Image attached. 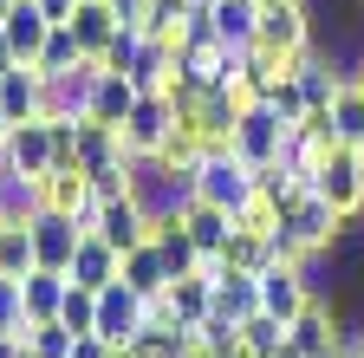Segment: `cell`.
Masks as SVG:
<instances>
[{
  "label": "cell",
  "mask_w": 364,
  "mask_h": 358,
  "mask_svg": "<svg viewBox=\"0 0 364 358\" xmlns=\"http://www.w3.org/2000/svg\"><path fill=\"white\" fill-rule=\"evenodd\" d=\"M254 189H260V176H254L235 150H208V157L196 163V202H208V209L241 215V209L254 202Z\"/></svg>",
  "instance_id": "1"
},
{
  "label": "cell",
  "mask_w": 364,
  "mask_h": 358,
  "mask_svg": "<svg viewBox=\"0 0 364 358\" xmlns=\"http://www.w3.org/2000/svg\"><path fill=\"white\" fill-rule=\"evenodd\" d=\"M176 130H182L176 98H169V92H144V98H136V111L124 117L117 137H124V157H163Z\"/></svg>",
  "instance_id": "2"
},
{
  "label": "cell",
  "mask_w": 364,
  "mask_h": 358,
  "mask_svg": "<svg viewBox=\"0 0 364 358\" xmlns=\"http://www.w3.org/2000/svg\"><path fill=\"white\" fill-rule=\"evenodd\" d=\"M287 130H293V124L273 117V105H267V98H260V105H241V111H235V130H228V150H235L247 169H267V163H280Z\"/></svg>",
  "instance_id": "3"
},
{
  "label": "cell",
  "mask_w": 364,
  "mask_h": 358,
  "mask_svg": "<svg viewBox=\"0 0 364 358\" xmlns=\"http://www.w3.org/2000/svg\"><path fill=\"white\" fill-rule=\"evenodd\" d=\"M345 228H351V221H338V215H332V202H318V196H299V202L280 215V235H287L306 260H312V254H332Z\"/></svg>",
  "instance_id": "4"
},
{
  "label": "cell",
  "mask_w": 364,
  "mask_h": 358,
  "mask_svg": "<svg viewBox=\"0 0 364 358\" xmlns=\"http://www.w3.org/2000/svg\"><path fill=\"white\" fill-rule=\"evenodd\" d=\"M312 26H318V20H312V0H260V46L299 59V53L318 46Z\"/></svg>",
  "instance_id": "5"
},
{
  "label": "cell",
  "mask_w": 364,
  "mask_h": 358,
  "mask_svg": "<svg viewBox=\"0 0 364 358\" xmlns=\"http://www.w3.org/2000/svg\"><path fill=\"white\" fill-rule=\"evenodd\" d=\"M312 196L332 202L338 221H358V215H364V163H358V150H332L326 163H318Z\"/></svg>",
  "instance_id": "6"
},
{
  "label": "cell",
  "mask_w": 364,
  "mask_h": 358,
  "mask_svg": "<svg viewBox=\"0 0 364 358\" xmlns=\"http://www.w3.org/2000/svg\"><path fill=\"white\" fill-rule=\"evenodd\" d=\"M254 280H260V312H267V320H280V326H293L299 312L318 300L312 280H306V267H287V260H273L267 274H254Z\"/></svg>",
  "instance_id": "7"
},
{
  "label": "cell",
  "mask_w": 364,
  "mask_h": 358,
  "mask_svg": "<svg viewBox=\"0 0 364 358\" xmlns=\"http://www.w3.org/2000/svg\"><path fill=\"white\" fill-rule=\"evenodd\" d=\"M150 228H156V221H150V209L136 202V196H111L98 209V228H91V235H98L105 248H117V260H124V254H136V248L150 241Z\"/></svg>",
  "instance_id": "8"
},
{
  "label": "cell",
  "mask_w": 364,
  "mask_h": 358,
  "mask_svg": "<svg viewBox=\"0 0 364 358\" xmlns=\"http://www.w3.org/2000/svg\"><path fill=\"white\" fill-rule=\"evenodd\" d=\"M98 339L105 345H136V339H144V300H136L124 280H111L105 293H98Z\"/></svg>",
  "instance_id": "9"
},
{
  "label": "cell",
  "mask_w": 364,
  "mask_h": 358,
  "mask_svg": "<svg viewBox=\"0 0 364 358\" xmlns=\"http://www.w3.org/2000/svg\"><path fill=\"white\" fill-rule=\"evenodd\" d=\"M26 228H33V254H39V267L65 274V267H72V254H78V241H85V228H78L72 215H59V209H39Z\"/></svg>",
  "instance_id": "10"
},
{
  "label": "cell",
  "mask_w": 364,
  "mask_h": 358,
  "mask_svg": "<svg viewBox=\"0 0 364 358\" xmlns=\"http://www.w3.org/2000/svg\"><path fill=\"white\" fill-rule=\"evenodd\" d=\"M7 163L20 169V176H39V183H46V176H53V124H46V117H33V124H14L7 130Z\"/></svg>",
  "instance_id": "11"
},
{
  "label": "cell",
  "mask_w": 364,
  "mask_h": 358,
  "mask_svg": "<svg viewBox=\"0 0 364 358\" xmlns=\"http://www.w3.org/2000/svg\"><path fill=\"white\" fill-rule=\"evenodd\" d=\"M117 274H124V260H117V248H105L98 235H85V241H78V254H72V267H65V280H72V287H85V293H105Z\"/></svg>",
  "instance_id": "12"
},
{
  "label": "cell",
  "mask_w": 364,
  "mask_h": 358,
  "mask_svg": "<svg viewBox=\"0 0 364 358\" xmlns=\"http://www.w3.org/2000/svg\"><path fill=\"white\" fill-rule=\"evenodd\" d=\"M208 20H215V39H221V46H235V53L260 46V0H215Z\"/></svg>",
  "instance_id": "13"
},
{
  "label": "cell",
  "mask_w": 364,
  "mask_h": 358,
  "mask_svg": "<svg viewBox=\"0 0 364 358\" xmlns=\"http://www.w3.org/2000/svg\"><path fill=\"white\" fill-rule=\"evenodd\" d=\"M117 280H124V287H130L136 300H163L176 274H169V260H163V248H156V241H144L136 254H124V274H117Z\"/></svg>",
  "instance_id": "14"
},
{
  "label": "cell",
  "mask_w": 364,
  "mask_h": 358,
  "mask_svg": "<svg viewBox=\"0 0 364 358\" xmlns=\"http://www.w3.org/2000/svg\"><path fill=\"white\" fill-rule=\"evenodd\" d=\"M0 33H7L14 59H20V65H33V59H39V46H46V33H53V20L39 14V0H14V14L0 20Z\"/></svg>",
  "instance_id": "15"
},
{
  "label": "cell",
  "mask_w": 364,
  "mask_h": 358,
  "mask_svg": "<svg viewBox=\"0 0 364 358\" xmlns=\"http://www.w3.org/2000/svg\"><path fill=\"white\" fill-rule=\"evenodd\" d=\"M39 98H46V78L33 65L0 72V111H7V124H33L39 117Z\"/></svg>",
  "instance_id": "16"
},
{
  "label": "cell",
  "mask_w": 364,
  "mask_h": 358,
  "mask_svg": "<svg viewBox=\"0 0 364 358\" xmlns=\"http://www.w3.org/2000/svg\"><path fill=\"white\" fill-rule=\"evenodd\" d=\"M65 293H72V280H65V274H53V267H33V274L20 280V300H26V320H33V326L59 320Z\"/></svg>",
  "instance_id": "17"
},
{
  "label": "cell",
  "mask_w": 364,
  "mask_h": 358,
  "mask_svg": "<svg viewBox=\"0 0 364 358\" xmlns=\"http://www.w3.org/2000/svg\"><path fill=\"white\" fill-rule=\"evenodd\" d=\"M176 65H182L176 39H144V53H136V65H130V85H136V92H169Z\"/></svg>",
  "instance_id": "18"
},
{
  "label": "cell",
  "mask_w": 364,
  "mask_h": 358,
  "mask_svg": "<svg viewBox=\"0 0 364 358\" xmlns=\"http://www.w3.org/2000/svg\"><path fill=\"white\" fill-rule=\"evenodd\" d=\"M293 85L306 92V105H312V111H326V105H332V92L345 85V72H338L326 53L312 46V53H299V59H293Z\"/></svg>",
  "instance_id": "19"
},
{
  "label": "cell",
  "mask_w": 364,
  "mask_h": 358,
  "mask_svg": "<svg viewBox=\"0 0 364 358\" xmlns=\"http://www.w3.org/2000/svg\"><path fill=\"white\" fill-rule=\"evenodd\" d=\"M46 209V183L39 176H20L14 163L0 169V221H33Z\"/></svg>",
  "instance_id": "20"
},
{
  "label": "cell",
  "mask_w": 364,
  "mask_h": 358,
  "mask_svg": "<svg viewBox=\"0 0 364 358\" xmlns=\"http://www.w3.org/2000/svg\"><path fill=\"white\" fill-rule=\"evenodd\" d=\"M136 98H144V92H136V85H130L124 72H105V78H98V92H91V124H111V130H124V117L136 111Z\"/></svg>",
  "instance_id": "21"
},
{
  "label": "cell",
  "mask_w": 364,
  "mask_h": 358,
  "mask_svg": "<svg viewBox=\"0 0 364 358\" xmlns=\"http://www.w3.org/2000/svg\"><path fill=\"white\" fill-rule=\"evenodd\" d=\"M182 228H189V241L202 248V260H221L228 235H235V215H228V209H208V202H196L189 215H182Z\"/></svg>",
  "instance_id": "22"
},
{
  "label": "cell",
  "mask_w": 364,
  "mask_h": 358,
  "mask_svg": "<svg viewBox=\"0 0 364 358\" xmlns=\"http://www.w3.org/2000/svg\"><path fill=\"white\" fill-rule=\"evenodd\" d=\"M169 306H176V320L189 326V332H202L208 312H215V287H208V274H182V280H169Z\"/></svg>",
  "instance_id": "23"
},
{
  "label": "cell",
  "mask_w": 364,
  "mask_h": 358,
  "mask_svg": "<svg viewBox=\"0 0 364 358\" xmlns=\"http://www.w3.org/2000/svg\"><path fill=\"white\" fill-rule=\"evenodd\" d=\"M326 111H332V144H338V150H358V144H364V92L345 78Z\"/></svg>",
  "instance_id": "24"
},
{
  "label": "cell",
  "mask_w": 364,
  "mask_h": 358,
  "mask_svg": "<svg viewBox=\"0 0 364 358\" xmlns=\"http://www.w3.org/2000/svg\"><path fill=\"white\" fill-rule=\"evenodd\" d=\"M150 241L163 248V260H169V274H176V280H182V274H196V267H202V248L189 241V228H182V215H163L156 228H150Z\"/></svg>",
  "instance_id": "25"
},
{
  "label": "cell",
  "mask_w": 364,
  "mask_h": 358,
  "mask_svg": "<svg viewBox=\"0 0 364 358\" xmlns=\"http://www.w3.org/2000/svg\"><path fill=\"white\" fill-rule=\"evenodd\" d=\"M287 339H293L306 358H312V352H332V345H338V320H332V306H326V300H312L299 320L287 326Z\"/></svg>",
  "instance_id": "26"
},
{
  "label": "cell",
  "mask_w": 364,
  "mask_h": 358,
  "mask_svg": "<svg viewBox=\"0 0 364 358\" xmlns=\"http://www.w3.org/2000/svg\"><path fill=\"white\" fill-rule=\"evenodd\" d=\"M33 267H39L33 228H26V221H0V280H26Z\"/></svg>",
  "instance_id": "27"
},
{
  "label": "cell",
  "mask_w": 364,
  "mask_h": 358,
  "mask_svg": "<svg viewBox=\"0 0 364 358\" xmlns=\"http://www.w3.org/2000/svg\"><path fill=\"white\" fill-rule=\"evenodd\" d=\"M72 65H85L78 33H72V26H53V33H46V46H39V59H33V72H39V78H65Z\"/></svg>",
  "instance_id": "28"
},
{
  "label": "cell",
  "mask_w": 364,
  "mask_h": 358,
  "mask_svg": "<svg viewBox=\"0 0 364 358\" xmlns=\"http://www.w3.org/2000/svg\"><path fill=\"white\" fill-rule=\"evenodd\" d=\"M221 267H228V274H267V267H273V248H267V235H254V228H235V235H228V248H221Z\"/></svg>",
  "instance_id": "29"
},
{
  "label": "cell",
  "mask_w": 364,
  "mask_h": 358,
  "mask_svg": "<svg viewBox=\"0 0 364 358\" xmlns=\"http://www.w3.org/2000/svg\"><path fill=\"white\" fill-rule=\"evenodd\" d=\"M124 20L111 14V7H78L72 14V33H78V46H85V59H98L105 46H111V33H117Z\"/></svg>",
  "instance_id": "30"
},
{
  "label": "cell",
  "mask_w": 364,
  "mask_h": 358,
  "mask_svg": "<svg viewBox=\"0 0 364 358\" xmlns=\"http://www.w3.org/2000/svg\"><path fill=\"white\" fill-rule=\"evenodd\" d=\"M189 7H196V0H144V20H136V33H144V39H176L182 20H189Z\"/></svg>",
  "instance_id": "31"
},
{
  "label": "cell",
  "mask_w": 364,
  "mask_h": 358,
  "mask_svg": "<svg viewBox=\"0 0 364 358\" xmlns=\"http://www.w3.org/2000/svg\"><path fill=\"white\" fill-rule=\"evenodd\" d=\"M280 345H287V326H280V320H267V312L241 320V352H247V358H273Z\"/></svg>",
  "instance_id": "32"
},
{
  "label": "cell",
  "mask_w": 364,
  "mask_h": 358,
  "mask_svg": "<svg viewBox=\"0 0 364 358\" xmlns=\"http://www.w3.org/2000/svg\"><path fill=\"white\" fill-rule=\"evenodd\" d=\"M59 326H65L72 339H85V332H98V293H85V287H72V293H65V306H59Z\"/></svg>",
  "instance_id": "33"
},
{
  "label": "cell",
  "mask_w": 364,
  "mask_h": 358,
  "mask_svg": "<svg viewBox=\"0 0 364 358\" xmlns=\"http://www.w3.org/2000/svg\"><path fill=\"white\" fill-rule=\"evenodd\" d=\"M136 53H144V33H136V26H117V33H111V46L98 53V65H105V72H124V78H130Z\"/></svg>",
  "instance_id": "34"
},
{
  "label": "cell",
  "mask_w": 364,
  "mask_h": 358,
  "mask_svg": "<svg viewBox=\"0 0 364 358\" xmlns=\"http://www.w3.org/2000/svg\"><path fill=\"white\" fill-rule=\"evenodd\" d=\"M26 352H33V358H72V332H65L59 320H46V326L26 332Z\"/></svg>",
  "instance_id": "35"
},
{
  "label": "cell",
  "mask_w": 364,
  "mask_h": 358,
  "mask_svg": "<svg viewBox=\"0 0 364 358\" xmlns=\"http://www.w3.org/2000/svg\"><path fill=\"white\" fill-rule=\"evenodd\" d=\"M0 332H14V339H26V332H33L26 300H20V280H0Z\"/></svg>",
  "instance_id": "36"
},
{
  "label": "cell",
  "mask_w": 364,
  "mask_h": 358,
  "mask_svg": "<svg viewBox=\"0 0 364 358\" xmlns=\"http://www.w3.org/2000/svg\"><path fill=\"white\" fill-rule=\"evenodd\" d=\"M267 105H273V117H280V124H299L312 105H306V92H299V85L293 78H280V85H273V92H267Z\"/></svg>",
  "instance_id": "37"
},
{
  "label": "cell",
  "mask_w": 364,
  "mask_h": 358,
  "mask_svg": "<svg viewBox=\"0 0 364 358\" xmlns=\"http://www.w3.org/2000/svg\"><path fill=\"white\" fill-rule=\"evenodd\" d=\"M72 358H117V345H105L98 332H85V339H72Z\"/></svg>",
  "instance_id": "38"
},
{
  "label": "cell",
  "mask_w": 364,
  "mask_h": 358,
  "mask_svg": "<svg viewBox=\"0 0 364 358\" xmlns=\"http://www.w3.org/2000/svg\"><path fill=\"white\" fill-rule=\"evenodd\" d=\"M39 14L53 20V26H72V14H78V0H39Z\"/></svg>",
  "instance_id": "39"
},
{
  "label": "cell",
  "mask_w": 364,
  "mask_h": 358,
  "mask_svg": "<svg viewBox=\"0 0 364 358\" xmlns=\"http://www.w3.org/2000/svg\"><path fill=\"white\" fill-rule=\"evenodd\" d=\"M20 345H26V339H14V332H0V358H20Z\"/></svg>",
  "instance_id": "40"
},
{
  "label": "cell",
  "mask_w": 364,
  "mask_h": 358,
  "mask_svg": "<svg viewBox=\"0 0 364 358\" xmlns=\"http://www.w3.org/2000/svg\"><path fill=\"white\" fill-rule=\"evenodd\" d=\"M20 59H14V46H7V33H0V72H14Z\"/></svg>",
  "instance_id": "41"
},
{
  "label": "cell",
  "mask_w": 364,
  "mask_h": 358,
  "mask_svg": "<svg viewBox=\"0 0 364 358\" xmlns=\"http://www.w3.org/2000/svg\"><path fill=\"white\" fill-rule=\"evenodd\" d=\"M273 358H306V352H299V345H293V339H287V345H280V352H273Z\"/></svg>",
  "instance_id": "42"
},
{
  "label": "cell",
  "mask_w": 364,
  "mask_h": 358,
  "mask_svg": "<svg viewBox=\"0 0 364 358\" xmlns=\"http://www.w3.org/2000/svg\"><path fill=\"white\" fill-rule=\"evenodd\" d=\"M182 358H215V352H208V345H202V339H196V345H189V352H182Z\"/></svg>",
  "instance_id": "43"
},
{
  "label": "cell",
  "mask_w": 364,
  "mask_h": 358,
  "mask_svg": "<svg viewBox=\"0 0 364 358\" xmlns=\"http://www.w3.org/2000/svg\"><path fill=\"white\" fill-rule=\"evenodd\" d=\"M351 85H358V92H364V59H358V72H351Z\"/></svg>",
  "instance_id": "44"
},
{
  "label": "cell",
  "mask_w": 364,
  "mask_h": 358,
  "mask_svg": "<svg viewBox=\"0 0 364 358\" xmlns=\"http://www.w3.org/2000/svg\"><path fill=\"white\" fill-rule=\"evenodd\" d=\"M78 7H111V0H78Z\"/></svg>",
  "instance_id": "45"
},
{
  "label": "cell",
  "mask_w": 364,
  "mask_h": 358,
  "mask_svg": "<svg viewBox=\"0 0 364 358\" xmlns=\"http://www.w3.org/2000/svg\"><path fill=\"white\" fill-rule=\"evenodd\" d=\"M7 14H14V0H0V20H7Z\"/></svg>",
  "instance_id": "46"
},
{
  "label": "cell",
  "mask_w": 364,
  "mask_h": 358,
  "mask_svg": "<svg viewBox=\"0 0 364 358\" xmlns=\"http://www.w3.org/2000/svg\"><path fill=\"white\" fill-rule=\"evenodd\" d=\"M196 7H215V0H196Z\"/></svg>",
  "instance_id": "47"
},
{
  "label": "cell",
  "mask_w": 364,
  "mask_h": 358,
  "mask_svg": "<svg viewBox=\"0 0 364 358\" xmlns=\"http://www.w3.org/2000/svg\"><path fill=\"white\" fill-rule=\"evenodd\" d=\"M358 163H364V144H358Z\"/></svg>",
  "instance_id": "48"
}]
</instances>
